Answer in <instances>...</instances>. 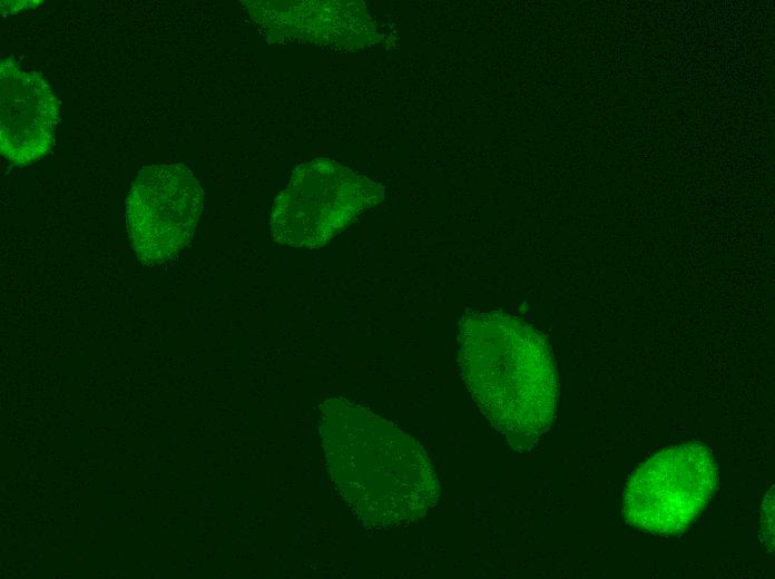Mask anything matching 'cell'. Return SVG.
<instances>
[{
    "label": "cell",
    "instance_id": "7a4b0ae2",
    "mask_svg": "<svg viewBox=\"0 0 775 579\" xmlns=\"http://www.w3.org/2000/svg\"><path fill=\"white\" fill-rule=\"evenodd\" d=\"M717 481V463L704 444L666 448L630 474L622 494V516L645 531L680 533L709 502Z\"/></svg>",
    "mask_w": 775,
    "mask_h": 579
},
{
    "label": "cell",
    "instance_id": "6da1fadb",
    "mask_svg": "<svg viewBox=\"0 0 775 579\" xmlns=\"http://www.w3.org/2000/svg\"><path fill=\"white\" fill-rule=\"evenodd\" d=\"M459 370L482 414L518 450L552 424L559 385L550 349L526 322L501 311L470 312L459 333Z\"/></svg>",
    "mask_w": 775,
    "mask_h": 579
},
{
    "label": "cell",
    "instance_id": "3957f363",
    "mask_svg": "<svg viewBox=\"0 0 775 579\" xmlns=\"http://www.w3.org/2000/svg\"><path fill=\"white\" fill-rule=\"evenodd\" d=\"M377 193L372 183L333 160L303 164L275 198L271 235L288 247H322L373 204Z\"/></svg>",
    "mask_w": 775,
    "mask_h": 579
},
{
    "label": "cell",
    "instance_id": "5b68a950",
    "mask_svg": "<svg viewBox=\"0 0 775 579\" xmlns=\"http://www.w3.org/2000/svg\"><path fill=\"white\" fill-rule=\"evenodd\" d=\"M59 104L48 82L20 68L12 56L0 63V151L10 163L26 166L43 157L55 144Z\"/></svg>",
    "mask_w": 775,
    "mask_h": 579
},
{
    "label": "cell",
    "instance_id": "277c9868",
    "mask_svg": "<svg viewBox=\"0 0 775 579\" xmlns=\"http://www.w3.org/2000/svg\"><path fill=\"white\" fill-rule=\"evenodd\" d=\"M204 192L183 164L140 169L127 197L126 226L138 257L163 263L192 239L203 210Z\"/></svg>",
    "mask_w": 775,
    "mask_h": 579
}]
</instances>
